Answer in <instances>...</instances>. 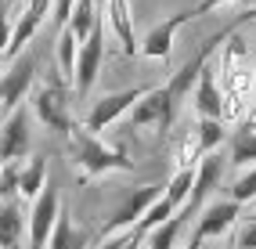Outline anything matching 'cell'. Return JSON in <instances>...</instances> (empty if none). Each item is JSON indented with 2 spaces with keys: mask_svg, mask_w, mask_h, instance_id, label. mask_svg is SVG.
Returning <instances> with one entry per match:
<instances>
[{
  "mask_svg": "<svg viewBox=\"0 0 256 249\" xmlns=\"http://www.w3.org/2000/svg\"><path fill=\"white\" fill-rule=\"evenodd\" d=\"M32 80H36V58L32 54L14 58V65L0 76V116L14 112L26 102V94L32 90Z\"/></svg>",
  "mask_w": 256,
  "mask_h": 249,
  "instance_id": "4",
  "label": "cell"
},
{
  "mask_svg": "<svg viewBox=\"0 0 256 249\" xmlns=\"http://www.w3.org/2000/svg\"><path fill=\"white\" fill-rule=\"evenodd\" d=\"M246 22H256V0H252V4L242 11V14H238V18L231 22V29H238V26H246Z\"/></svg>",
  "mask_w": 256,
  "mask_h": 249,
  "instance_id": "28",
  "label": "cell"
},
{
  "mask_svg": "<svg viewBox=\"0 0 256 249\" xmlns=\"http://www.w3.org/2000/svg\"><path fill=\"white\" fill-rule=\"evenodd\" d=\"M192 102H195V112L202 116V120H220V123H224V90H220V83H216V69H213V65H206V69L198 72Z\"/></svg>",
  "mask_w": 256,
  "mask_h": 249,
  "instance_id": "13",
  "label": "cell"
},
{
  "mask_svg": "<svg viewBox=\"0 0 256 249\" xmlns=\"http://www.w3.org/2000/svg\"><path fill=\"white\" fill-rule=\"evenodd\" d=\"M0 123H4V116H0Z\"/></svg>",
  "mask_w": 256,
  "mask_h": 249,
  "instance_id": "31",
  "label": "cell"
},
{
  "mask_svg": "<svg viewBox=\"0 0 256 249\" xmlns=\"http://www.w3.org/2000/svg\"><path fill=\"white\" fill-rule=\"evenodd\" d=\"M224 170H228V162L220 159L216 152L213 156H202L198 159V166H195V180H192V195H188V202L180 206L188 217H192L195 210H202V202L213 195V188L220 184V177H224Z\"/></svg>",
  "mask_w": 256,
  "mask_h": 249,
  "instance_id": "12",
  "label": "cell"
},
{
  "mask_svg": "<svg viewBox=\"0 0 256 249\" xmlns=\"http://www.w3.org/2000/svg\"><path fill=\"white\" fill-rule=\"evenodd\" d=\"M234 249H256V217H249L234 235Z\"/></svg>",
  "mask_w": 256,
  "mask_h": 249,
  "instance_id": "25",
  "label": "cell"
},
{
  "mask_svg": "<svg viewBox=\"0 0 256 249\" xmlns=\"http://www.w3.org/2000/svg\"><path fill=\"white\" fill-rule=\"evenodd\" d=\"M252 198H256V166H249V170L231 184V202L242 206V202H252Z\"/></svg>",
  "mask_w": 256,
  "mask_h": 249,
  "instance_id": "23",
  "label": "cell"
},
{
  "mask_svg": "<svg viewBox=\"0 0 256 249\" xmlns=\"http://www.w3.org/2000/svg\"><path fill=\"white\" fill-rule=\"evenodd\" d=\"M0 69H4V58H0Z\"/></svg>",
  "mask_w": 256,
  "mask_h": 249,
  "instance_id": "30",
  "label": "cell"
},
{
  "mask_svg": "<svg viewBox=\"0 0 256 249\" xmlns=\"http://www.w3.org/2000/svg\"><path fill=\"white\" fill-rule=\"evenodd\" d=\"M26 235V217H22V206L14 202H0V249H18Z\"/></svg>",
  "mask_w": 256,
  "mask_h": 249,
  "instance_id": "16",
  "label": "cell"
},
{
  "mask_svg": "<svg viewBox=\"0 0 256 249\" xmlns=\"http://www.w3.org/2000/svg\"><path fill=\"white\" fill-rule=\"evenodd\" d=\"M101 18L112 29V36L119 40L123 54H138V40H134V14H130V0H105L101 8Z\"/></svg>",
  "mask_w": 256,
  "mask_h": 249,
  "instance_id": "14",
  "label": "cell"
},
{
  "mask_svg": "<svg viewBox=\"0 0 256 249\" xmlns=\"http://www.w3.org/2000/svg\"><path fill=\"white\" fill-rule=\"evenodd\" d=\"M224 4H238V0H198V4H195V14H210V11L224 8Z\"/></svg>",
  "mask_w": 256,
  "mask_h": 249,
  "instance_id": "27",
  "label": "cell"
},
{
  "mask_svg": "<svg viewBox=\"0 0 256 249\" xmlns=\"http://www.w3.org/2000/svg\"><path fill=\"white\" fill-rule=\"evenodd\" d=\"M32 112L40 116L44 126L69 134L72 116H69V102H65V90H62V87H54V83H44V87H36V90H32Z\"/></svg>",
  "mask_w": 256,
  "mask_h": 249,
  "instance_id": "8",
  "label": "cell"
},
{
  "mask_svg": "<svg viewBox=\"0 0 256 249\" xmlns=\"http://www.w3.org/2000/svg\"><path fill=\"white\" fill-rule=\"evenodd\" d=\"M101 62H105V18H98V26L90 29V36L80 44V54H76V72H72V87L80 98H87L94 80L101 72Z\"/></svg>",
  "mask_w": 256,
  "mask_h": 249,
  "instance_id": "2",
  "label": "cell"
},
{
  "mask_svg": "<svg viewBox=\"0 0 256 249\" xmlns=\"http://www.w3.org/2000/svg\"><path fill=\"white\" fill-rule=\"evenodd\" d=\"M148 94V87H130V90H116V94H105L101 102H94V108L87 112V126L90 134H98V130H105V126H112L123 112H130L134 105L141 102V98Z\"/></svg>",
  "mask_w": 256,
  "mask_h": 249,
  "instance_id": "6",
  "label": "cell"
},
{
  "mask_svg": "<svg viewBox=\"0 0 256 249\" xmlns=\"http://www.w3.org/2000/svg\"><path fill=\"white\" fill-rule=\"evenodd\" d=\"M50 11V0H29V8L18 14V22L11 26V44H8V51H4V58H18V51L36 36V29H40V22H44V14Z\"/></svg>",
  "mask_w": 256,
  "mask_h": 249,
  "instance_id": "15",
  "label": "cell"
},
{
  "mask_svg": "<svg viewBox=\"0 0 256 249\" xmlns=\"http://www.w3.org/2000/svg\"><path fill=\"white\" fill-rule=\"evenodd\" d=\"M69 152H72V166L80 170L83 180L101 177V174H112V170H134V159H126L119 148H108L105 141H98V134H90L83 123L69 126Z\"/></svg>",
  "mask_w": 256,
  "mask_h": 249,
  "instance_id": "1",
  "label": "cell"
},
{
  "mask_svg": "<svg viewBox=\"0 0 256 249\" xmlns=\"http://www.w3.org/2000/svg\"><path fill=\"white\" fill-rule=\"evenodd\" d=\"M8 44H11V18H8V8H0V58H4Z\"/></svg>",
  "mask_w": 256,
  "mask_h": 249,
  "instance_id": "26",
  "label": "cell"
},
{
  "mask_svg": "<svg viewBox=\"0 0 256 249\" xmlns=\"http://www.w3.org/2000/svg\"><path fill=\"white\" fill-rule=\"evenodd\" d=\"M231 166H256V134L252 130H238L231 138Z\"/></svg>",
  "mask_w": 256,
  "mask_h": 249,
  "instance_id": "22",
  "label": "cell"
},
{
  "mask_svg": "<svg viewBox=\"0 0 256 249\" xmlns=\"http://www.w3.org/2000/svg\"><path fill=\"white\" fill-rule=\"evenodd\" d=\"M29 144H32V134H29V112L26 105H18L14 112L4 116L0 123V162H18L29 156Z\"/></svg>",
  "mask_w": 256,
  "mask_h": 249,
  "instance_id": "5",
  "label": "cell"
},
{
  "mask_svg": "<svg viewBox=\"0 0 256 249\" xmlns=\"http://www.w3.org/2000/svg\"><path fill=\"white\" fill-rule=\"evenodd\" d=\"M174 116H177V105L166 98L162 83H159V87H148V94L130 108L134 126H156V130H166L170 123H174Z\"/></svg>",
  "mask_w": 256,
  "mask_h": 249,
  "instance_id": "11",
  "label": "cell"
},
{
  "mask_svg": "<svg viewBox=\"0 0 256 249\" xmlns=\"http://www.w3.org/2000/svg\"><path fill=\"white\" fill-rule=\"evenodd\" d=\"M8 4H18V0H4V8H8Z\"/></svg>",
  "mask_w": 256,
  "mask_h": 249,
  "instance_id": "29",
  "label": "cell"
},
{
  "mask_svg": "<svg viewBox=\"0 0 256 249\" xmlns=\"http://www.w3.org/2000/svg\"><path fill=\"white\" fill-rule=\"evenodd\" d=\"M159 195H162L159 184H144V188H138V192H130V198L105 220V228H101V238H112V235H119L123 228H134V224H138L144 213H148V206L156 202Z\"/></svg>",
  "mask_w": 256,
  "mask_h": 249,
  "instance_id": "7",
  "label": "cell"
},
{
  "mask_svg": "<svg viewBox=\"0 0 256 249\" xmlns=\"http://www.w3.org/2000/svg\"><path fill=\"white\" fill-rule=\"evenodd\" d=\"M238 213H242V206L238 202H231V198H224V202H210L206 210L198 213V224H195V231H192V249H198L202 242H210V238H220L224 231L238 220Z\"/></svg>",
  "mask_w": 256,
  "mask_h": 249,
  "instance_id": "9",
  "label": "cell"
},
{
  "mask_svg": "<svg viewBox=\"0 0 256 249\" xmlns=\"http://www.w3.org/2000/svg\"><path fill=\"white\" fill-rule=\"evenodd\" d=\"M224 138H228V130H224L220 120H198V126H195V148H198V156H213L216 148L224 144Z\"/></svg>",
  "mask_w": 256,
  "mask_h": 249,
  "instance_id": "20",
  "label": "cell"
},
{
  "mask_svg": "<svg viewBox=\"0 0 256 249\" xmlns=\"http://www.w3.org/2000/svg\"><path fill=\"white\" fill-rule=\"evenodd\" d=\"M76 54H80V44L69 29H62L58 32V72L62 80H69L72 83V72H76Z\"/></svg>",
  "mask_w": 256,
  "mask_h": 249,
  "instance_id": "21",
  "label": "cell"
},
{
  "mask_svg": "<svg viewBox=\"0 0 256 249\" xmlns=\"http://www.w3.org/2000/svg\"><path fill=\"white\" fill-rule=\"evenodd\" d=\"M44 184H47V159L36 156L18 170V195L22 198H36L44 192Z\"/></svg>",
  "mask_w": 256,
  "mask_h": 249,
  "instance_id": "19",
  "label": "cell"
},
{
  "mask_svg": "<svg viewBox=\"0 0 256 249\" xmlns=\"http://www.w3.org/2000/svg\"><path fill=\"white\" fill-rule=\"evenodd\" d=\"M47 249H87V235L72 224V213L69 210H58V220H54V231L47 238Z\"/></svg>",
  "mask_w": 256,
  "mask_h": 249,
  "instance_id": "17",
  "label": "cell"
},
{
  "mask_svg": "<svg viewBox=\"0 0 256 249\" xmlns=\"http://www.w3.org/2000/svg\"><path fill=\"white\" fill-rule=\"evenodd\" d=\"M192 18H198L195 8H184V11H177V14H170V18H162V22L144 36L141 54H144V58H156V62H166L170 51H174V36H177V32L192 22Z\"/></svg>",
  "mask_w": 256,
  "mask_h": 249,
  "instance_id": "10",
  "label": "cell"
},
{
  "mask_svg": "<svg viewBox=\"0 0 256 249\" xmlns=\"http://www.w3.org/2000/svg\"><path fill=\"white\" fill-rule=\"evenodd\" d=\"M18 162H8L4 170H0V202H11L14 195H18Z\"/></svg>",
  "mask_w": 256,
  "mask_h": 249,
  "instance_id": "24",
  "label": "cell"
},
{
  "mask_svg": "<svg viewBox=\"0 0 256 249\" xmlns=\"http://www.w3.org/2000/svg\"><path fill=\"white\" fill-rule=\"evenodd\" d=\"M58 210H62V195L58 188L44 184V192L32 198V213H29V249H47V238L54 231V220H58Z\"/></svg>",
  "mask_w": 256,
  "mask_h": 249,
  "instance_id": "3",
  "label": "cell"
},
{
  "mask_svg": "<svg viewBox=\"0 0 256 249\" xmlns=\"http://www.w3.org/2000/svg\"><path fill=\"white\" fill-rule=\"evenodd\" d=\"M192 220L184 210H177L170 220H162L159 228H152L148 235H144V249H177V238H180V231H184V224Z\"/></svg>",
  "mask_w": 256,
  "mask_h": 249,
  "instance_id": "18",
  "label": "cell"
},
{
  "mask_svg": "<svg viewBox=\"0 0 256 249\" xmlns=\"http://www.w3.org/2000/svg\"><path fill=\"white\" fill-rule=\"evenodd\" d=\"M0 170H4V162H0Z\"/></svg>",
  "mask_w": 256,
  "mask_h": 249,
  "instance_id": "32",
  "label": "cell"
}]
</instances>
